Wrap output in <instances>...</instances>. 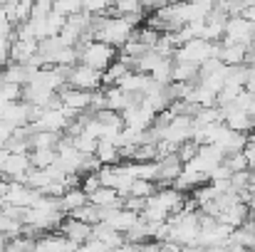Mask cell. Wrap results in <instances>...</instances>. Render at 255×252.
I'll list each match as a JSON object with an SVG mask.
<instances>
[{
    "label": "cell",
    "instance_id": "obj_18",
    "mask_svg": "<svg viewBox=\"0 0 255 252\" xmlns=\"http://www.w3.org/2000/svg\"><path fill=\"white\" fill-rule=\"evenodd\" d=\"M156 190H159V185H156V183H151V180H134V183H131V190H129V198L149 200Z\"/></svg>",
    "mask_w": 255,
    "mask_h": 252
},
{
    "label": "cell",
    "instance_id": "obj_23",
    "mask_svg": "<svg viewBox=\"0 0 255 252\" xmlns=\"http://www.w3.org/2000/svg\"><path fill=\"white\" fill-rule=\"evenodd\" d=\"M0 101L2 104L22 101V86H17V84H0Z\"/></svg>",
    "mask_w": 255,
    "mask_h": 252
},
{
    "label": "cell",
    "instance_id": "obj_28",
    "mask_svg": "<svg viewBox=\"0 0 255 252\" xmlns=\"http://www.w3.org/2000/svg\"><path fill=\"white\" fill-rule=\"evenodd\" d=\"M97 188H102V183H99L97 173H92V175H82V178H80V190L85 193L87 198H89V195H92Z\"/></svg>",
    "mask_w": 255,
    "mask_h": 252
},
{
    "label": "cell",
    "instance_id": "obj_6",
    "mask_svg": "<svg viewBox=\"0 0 255 252\" xmlns=\"http://www.w3.org/2000/svg\"><path fill=\"white\" fill-rule=\"evenodd\" d=\"M80 245L70 243L67 238H62L60 233H45L40 238H35V248L32 252H77Z\"/></svg>",
    "mask_w": 255,
    "mask_h": 252
},
{
    "label": "cell",
    "instance_id": "obj_30",
    "mask_svg": "<svg viewBox=\"0 0 255 252\" xmlns=\"http://www.w3.org/2000/svg\"><path fill=\"white\" fill-rule=\"evenodd\" d=\"M10 65V40L0 37V70H5Z\"/></svg>",
    "mask_w": 255,
    "mask_h": 252
},
{
    "label": "cell",
    "instance_id": "obj_20",
    "mask_svg": "<svg viewBox=\"0 0 255 252\" xmlns=\"http://www.w3.org/2000/svg\"><path fill=\"white\" fill-rule=\"evenodd\" d=\"M52 12H57L62 17H72V15L82 12V2L80 0H57V2H52Z\"/></svg>",
    "mask_w": 255,
    "mask_h": 252
},
{
    "label": "cell",
    "instance_id": "obj_2",
    "mask_svg": "<svg viewBox=\"0 0 255 252\" xmlns=\"http://www.w3.org/2000/svg\"><path fill=\"white\" fill-rule=\"evenodd\" d=\"M223 159H226V156L221 154L218 146H198V154H196L188 164H183V168L191 170V173H198V175L208 178V173L216 166H221Z\"/></svg>",
    "mask_w": 255,
    "mask_h": 252
},
{
    "label": "cell",
    "instance_id": "obj_1",
    "mask_svg": "<svg viewBox=\"0 0 255 252\" xmlns=\"http://www.w3.org/2000/svg\"><path fill=\"white\" fill-rule=\"evenodd\" d=\"M77 52H80V65H85L89 70H97V72H104L117 60V50L104 45V42H97V40L77 45Z\"/></svg>",
    "mask_w": 255,
    "mask_h": 252
},
{
    "label": "cell",
    "instance_id": "obj_31",
    "mask_svg": "<svg viewBox=\"0 0 255 252\" xmlns=\"http://www.w3.org/2000/svg\"><path fill=\"white\" fill-rule=\"evenodd\" d=\"M77 252H109V248H107V245H102L99 240H94V238H92V240H87L85 245H80V248H77Z\"/></svg>",
    "mask_w": 255,
    "mask_h": 252
},
{
    "label": "cell",
    "instance_id": "obj_8",
    "mask_svg": "<svg viewBox=\"0 0 255 252\" xmlns=\"http://www.w3.org/2000/svg\"><path fill=\"white\" fill-rule=\"evenodd\" d=\"M223 111V124H226V129H231V131H236V134H243V136H248L251 131H253V119L246 114V111H241V109H236V106H228V109H221Z\"/></svg>",
    "mask_w": 255,
    "mask_h": 252
},
{
    "label": "cell",
    "instance_id": "obj_15",
    "mask_svg": "<svg viewBox=\"0 0 255 252\" xmlns=\"http://www.w3.org/2000/svg\"><path fill=\"white\" fill-rule=\"evenodd\" d=\"M218 62L226 65V67H241V65H246V47H241V45H221Z\"/></svg>",
    "mask_w": 255,
    "mask_h": 252
},
{
    "label": "cell",
    "instance_id": "obj_3",
    "mask_svg": "<svg viewBox=\"0 0 255 252\" xmlns=\"http://www.w3.org/2000/svg\"><path fill=\"white\" fill-rule=\"evenodd\" d=\"M253 40V27L248 20H243L241 15L228 17L226 20V30H223V40L221 45H241V47H251Z\"/></svg>",
    "mask_w": 255,
    "mask_h": 252
},
{
    "label": "cell",
    "instance_id": "obj_33",
    "mask_svg": "<svg viewBox=\"0 0 255 252\" xmlns=\"http://www.w3.org/2000/svg\"><path fill=\"white\" fill-rule=\"evenodd\" d=\"M5 245H7V238H5V235H0V252H5Z\"/></svg>",
    "mask_w": 255,
    "mask_h": 252
},
{
    "label": "cell",
    "instance_id": "obj_17",
    "mask_svg": "<svg viewBox=\"0 0 255 252\" xmlns=\"http://www.w3.org/2000/svg\"><path fill=\"white\" fill-rule=\"evenodd\" d=\"M171 70H173V62H171V60H161V62L151 70L149 80L154 84H159V86H169L171 84Z\"/></svg>",
    "mask_w": 255,
    "mask_h": 252
},
{
    "label": "cell",
    "instance_id": "obj_21",
    "mask_svg": "<svg viewBox=\"0 0 255 252\" xmlns=\"http://www.w3.org/2000/svg\"><path fill=\"white\" fill-rule=\"evenodd\" d=\"M70 144H72V146H75V151H77V154H82V156H94V151H97V141H94V139H89L87 134H80V136L70 139Z\"/></svg>",
    "mask_w": 255,
    "mask_h": 252
},
{
    "label": "cell",
    "instance_id": "obj_29",
    "mask_svg": "<svg viewBox=\"0 0 255 252\" xmlns=\"http://www.w3.org/2000/svg\"><path fill=\"white\" fill-rule=\"evenodd\" d=\"M231 170H228V166L226 164H221V166H216L211 173H208V180L211 183H226V180H231Z\"/></svg>",
    "mask_w": 255,
    "mask_h": 252
},
{
    "label": "cell",
    "instance_id": "obj_14",
    "mask_svg": "<svg viewBox=\"0 0 255 252\" xmlns=\"http://www.w3.org/2000/svg\"><path fill=\"white\" fill-rule=\"evenodd\" d=\"M87 200H89V205H94V208H122V198H119L117 190H112V188H97Z\"/></svg>",
    "mask_w": 255,
    "mask_h": 252
},
{
    "label": "cell",
    "instance_id": "obj_26",
    "mask_svg": "<svg viewBox=\"0 0 255 252\" xmlns=\"http://www.w3.org/2000/svg\"><path fill=\"white\" fill-rule=\"evenodd\" d=\"M52 12V2L50 0H40V2H32V12H30V20H45L47 15Z\"/></svg>",
    "mask_w": 255,
    "mask_h": 252
},
{
    "label": "cell",
    "instance_id": "obj_32",
    "mask_svg": "<svg viewBox=\"0 0 255 252\" xmlns=\"http://www.w3.org/2000/svg\"><path fill=\"white\" fill-rule=\"evenodd\" d=\"M248 193H255V170H251V178H248Z\"/></svg>",
    "mask_w": 255,
    "mask_h": 252
},
{
    "label": "cell",
    "instance_id": "obj_24",
    "mask_svg": "<svg viewBox=\"0 0 255 252\" xmlns=\"http://www.w3.org/2000/svg\"><path fill=\"white\" fill-rule=\"evenodd\" d=\"M248 178H251V170H243V173H233L231 175V190L238 193V195H246L248 193Z\"/></svg>",
    "mask_w": 255,
    "mask_h": 252
},
{
    "label": "cell",
    "instance_id": "obj_27",
    "mask_svg": "<svg viewBox=\"0 0 255 252\" xmlns=\"http://www.w3.org/2000/svg\"><path fill=\"white\" fill-rule=\"evenodd\" d=\"M198 154V146L193 144V141H186V144H181L178 146V151H176V159L181 161V164H188L193 156Z\"/></svg>",
    "mask_w": 255,
    "mask_h": 252
},
{
    "label": "cell",
    "instance_id": "obj_12",
    "mask_svg": "<svg viewBox=\"0 0 255 252\" xmlns=\"http://www.w3.org/2000/svg\"><path fill=\"white\" fill-rule=\"evenodd\" d=\"M149 84H151L149 75H141V72H134V70H131V72H127L114 86H119V89H124V91H129V94H141V96H144V91L149 89Z\"/></svg>",
    "mask_w": 255,
    "mask_h": 252
},
{
    "label": "cell",
    "instance_id": "obj_10",
    "mask_svg": "<svg viewBox=\"0 0 255 252\" xmlns=\"http://www.w3.org/2000/svg\"><path fill=\"white\" fill-rule=\"evenodd\" d=\"M37 55L35 40H10V62L12 65H27Z\"/></svg>",
    "mask_w": 255,
    "mask_h": 252
},
{
    "label": "cell",
    "instance_id": "obj_7",
    "mask_svg": "<svg viewBox=\"0 0 255 252\" xmlns=\"http://www.w3.org/2000/svg\"><path fill=\"white\" fill-rule=\"evenodd\" d=\"M60 101L65 109L75 111V114H82V111H89V101H92V94L89 91H80V89H72V86H62L57 91Z\"/></svg>",
    "mask_w": 255,
    "mask_h": 252
},
{
    "label": "cell",
    "instance_id": "obj_5",
    "mask_svg": "<svg viewBox=\"0 0 255 252\" xmlns=\"http://www.w3.org/2000/svg\"><path fill=\"white\" fill-rule=\"evenodd\" d=\"M154 119H156V114L149 111V109H144L141 101H139V104H131L127 111H122V124H124V129L139 131V134L149 131V129L154 126Z\"/></svg>",
    "mask_w": 255,
    "mask_h": 252
},
{
    "label": "cell",
    "instance_id": "obj_19",
    "mask_svg": "<svg viewBox=\"0 0 255 252\" xmlns=\"http://www.w3.org/2000/svg\"><path fill=\"white\" fill-rule=\"evenodd\" d=\"M55 161H57V154L55 151H30V166L32 168L45 170V168L55 166Z\"/></svg>",
    "mask_w": 255,
    "mask_h": 252
},
{
    "label": "cell",
    "instance_id": "obj_34",
    "mask_svg": "<svg viewBox=\"0 0 255 252\" xmlns=\"http://www.w3.org/2000/svg\"><path fill=\"white\" fill-rule=\"evenodd\" d=\"M251 27H253V40H255V22H251Z\"/></svg>",
    "mask_w": 255,
    "mask_h": 252
},
{
    "label": "cell",
    "instance_id": "obj_25",
    "mask_svg": "<svg viewBox=\"0 0 255 252\" xmlns=\"http://www.w3.org/2000/svg\"><path fill=\"white\" fill-rule=\"evenodd\" d=\"M223 164L228 166V170H231V173H243V170H251V168H248V161H246V156H243V154L226 156V159H223Z\"/></svg>",
    "mask_w": 255,
    "mask_h": 252
},
{
    "label": "cell",
    "instance_id": "obj_16",
    "mask_svg": "<svg viewBox=\"0 0 255 252\" xmlns=\"http://www.w3.org/2000/svg\"><path fill=\"white\" fill-rule=\"evenodd\" d=\"M60 210H62V215H70L72 210H77V208H82V205H87L89 200H87V195L80 190V188H70L60 200Z\"/></svg>",
    "mask_w": 255,
    "mask_h": 252
},
{
    "label": "cell",
    "instance_id": "obj_4",
    "mask_svg": "<svg viewBox=\"0 0 255 252\" xmlns=\"http://www.w3.org/2000/svg\"><path fill=\"white\" fill-rule=\"evenodd\" d=\"M67 86L92 94V91L102 89V72L89 70L85 65H75V67L70 70V75H67Z\"/></svg>",
    "mask_w": 255,
    "mask_h": 252
},
{
    "label": "cell",
    "instance_id": "obj_13",
    "mask_svg": "<svg viewBox=\"0 0 255 252\" xmlns=\"http://www.w3.org/2000/svg\"><path fill=\"white\" fill-rule=\"evenodd\" d=\"M94 156H97V161H99L102 166H117V164H122L119 149L112 144V139H99V141H97Z\"/></svg>",
    "mask_w": 255,
    "mask_h": 252
},
{
    "label": "cell",
    "instance_id": "obj_9",
    "mask_svg": "<svg viewBox=\"0 0 255 252\" xmlns=\"http://www.w3.org/2000/svg\"><path fill=\"white\" fill-rule=\"evenodd\" d=\"M60 235L67 238L75 245H85L87 240H92V225H85V223L72 220V218H65L62 225H60Z\"/></svg>",
    "mask_w": 255,
    "mask_h": 252
},
{
    "label": "cell",
    "instance_id": "obj_22",
    "mask_svg": "<svg viewBox=\"0 0 255 252\" xmlns=\"http://www.w3.org/2000/svg\"><path fill=\"white\" fill-rule=\"evenodd\" d=\"M35 248V238H25V235H17V238H10L5 252H32Z\"/></svg>",
    "mask_w": 255,
    "mask_h": 252
},
{
    "label": "cell",
    "instance_id": "obj_11",
    "mask_svg": "<svg viewBox=\"0 0 255 252\" xmlns=\"http://www.w3.org/2000/svg\"><path fill=\"white\" fill-rule=\"evenodd\" d=\"M2 121L12 129H22L30 124V104L25 101H15V104H7L5 106V114H2Z\"/></svg>",
    "mask_w": 255,
    "mask_h": 252
}]
</instances>
